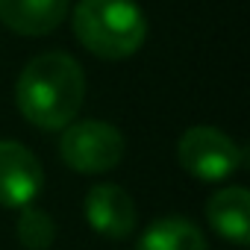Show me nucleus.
Wrapping results in <instances>:
<instances>
[{
  "label": "nucleus",
  "mask_w": 250,
  "mask_h": 250,
  "mask_svg": "<svg viewBox=\"0 0 250 250\" xmlns=\"http://www.w3.org/2000/svg\"><path fill=\"white\" fill-rule=\"evenodd\" d=\"M71 0H0V24L6 30L36 39L62 27Z\"/></svg>",
  "instance_id": "obj_7"
},
{
  "label": "nucleus",
  "mask_w": 250,
  "mask_h": 250,
  "mask_svg": "<svg viewBox=\"0 0 250 250\" xmlns=\"http://www.w3.org/2000/svg\"><path fill=\"white\" fill-rule=\"evenodd\" d=\"M177 162L194 180L221 183V180L232 177L241 168L244 150L224 130L209 127V124H197V127H188L180 136V142H177Z\"/></svg>",
  "instance_id": "obj_4"
},
{
  "label": "nucleus",
  "mask_w": 250,
  "mask_h": 250,
  "mask_svg": "<svg viewBox=\"0 0 250 250\" xmlns=\"http://www.w3.org/2000/svg\"><path fill=\"white\" fill-rule=\"evenodd\" d=\"M18 241L24 250H50L56 241V224L44 209L24 206L18 215Z\"/></svg>",
  "instance_id": "obj_10"
},
{
  "label": "nucleus",
  "mask_w": 250,
  "mask_h": 250,
  "mask_svg": "<svg viewBox=\"0 0 250 250\" xmlns=\"http://www.w3.org/2000/svg\"><path fill=\"white\" fill-rule=\"evenodd\" d=\"M44 186L42 162L30 147L12 139H0V206L24 209L30 206Z\"/></svg>",
  "instance_id": "obj_5"
},
{
  "label": "nucleus",
  "mask_w": 250,
  "mask_h": 250,
  "mask_svg": "<svg viewBox=\"0 0 250 250\" xmlns=\"http://www.w3.org/2000/svg\"><path fill=\"white\" fill-rule=\"evenodd\" d=\"M127 150L121 130L106 121H71L59 139L62 162L77 174H106Z\"/></svg>",
  "instance_id": "obj_3"
},
{
  "label": "nucleus",
  "mask_w": 250,
  "mask_h": 250,
  "mask_svg": "<svg viewBox=\"0 0 250 250\" xmlns=\"http://www.w3.org/2000/svg\"><path fill=\"white\" fill-rule=\"evenodd\" d=\"M206 221L221 238L244 247L250 241V191L244 186L215 191L206 203Z\"/></svg>",
  "instance_id": "obj_8"
},
{
  "label": "nucleus",
  "mask_w": 250,
  "mask_h": 250,
  "mask_svg": "<svg viewBox=\"0 0 250 250\" xmlns=\"http://www.w3.org/2000/svg\"><path fill=\"white\" fill-rule=\"evenodd\" d=\"M85 221L94 232L106 238H130L139 224V212L133 197L115 183H97L85 194Z\"/></svg>",
  "instance_id": "obj_6"
},
{
  "label": "nucleus",
  "mask_w": 250,
  "mask_h": 250,
  "mask_svg": "<svg viewBox=\"0 0 250 250\" xmlns=\"http://www.w3.org/2000/svg\"><path fill=\"white\" fill-rule=\"evenodd\" d=\"M85 100V71L71 53L47 50L30 59L15 83V103L39 130L56 133L80 115Z\"/></svg>",
  "instance_id": "obj_1"
},
{
  "label": "nucleus",
  "mask_w": 250,
  "mask_h": 250,
  "mask_svg": "<svg viewBox=\"0 0 250 250\" xmlns=\"http://www.w3.org/2000/svg\"><path fill=\"white\" fill-rule=\"evenodd\" d=\"M71 24L77 42L106 62L130 59L147 39V18L136 0H80Z\"/></svg>",
  "instance_id": "obj_2"
},
{
  "label": "nucleus",
  "mask_w": 250,
  "mask_h": 250,
  "mask_svg": "<svg viewBox=\"0 0 250 250\" xmlns=\"http://www.w3.org/2000/svg\"><path fill=\"white\" fill-rule=\"evenodd\" d=\"M136 250H209V247L194 221L171 215V218L153 221L142 232Z\"/></svg>",
  "instance_id": "obj_9"
}]
</instances>
